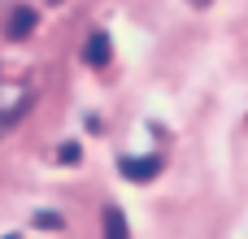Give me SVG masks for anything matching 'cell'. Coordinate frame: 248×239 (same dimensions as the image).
<instances>
[{
  "instance_id": "7a4b0ae2",
  "label": "cell",
  "mask_w": 248,
  "mask_h": 239,
  "mask_svg": "<svg viewBox=\"0 0 248 239\" xmlns=\"http://www.w3.org/2000/svg\"><path fill=\"white\" fill-rule=\"evenodd\" d=\"M100 239H131L126 213L118 205H105V213H100Z\"/></svg>"
},
{
  "instance_id": "52a82bcc",
  "label": "cell",
  "mask_w": 248,
  "mask_h": 239,
  "mask_svg": "<svg viewBox=\"0 0 248 239\" xmlns=\"http://www.w3.org/2000/svg\"><path fill=\"white\" fill-rule=\"evenodd\" d=\"M192 4H209V0H192Z\"/></svg>"
},
{
  "instance_id": "3957f363",
  "label": "cell",
  "mask_w": 248,
  "mask_h": 239,
  "mask_svg": "<svg viewBox=\"0 0 248 239\" xmlns=\"http://www.w3.org/2000/svg\"><path fill=\"white\" fill-rule=\"evenodd\" d=\"M35 22H39V17H35L31 4H13V9H9V39H26V35L35 30Z\"/></svg>"
},
{
  "instance_id": "277c9868",
  "label": "cell",
  "mask_w": 248,
  "mask_h": 239,
  "mask_svg": "<svg viewBox=\"0 0 248 239\" xmlns=\"http://www.w3.org/2000/svg\"><path fill=\"white\" fill-rule=\"evenodd\" d=\"M83 57H87V65H105V61L113 57V44H109V35H105V30H92V35H87V48H83Z\"/></svg>"
},
{
  "instance_id": "8992f818",
  "label": "cell",
  "mask_w": 248,
  "mask_h": 239,
  "mask_svg": "<svg viewBox=\"0 0 248 239\" xmlns=\"http://www.w3.org/2000/svg\"><path fill=\"white\" fill-rule=\"evenodd\" d=\"M57 157H61V161H70V165H74V161H78V144H61V148H57Z\"/></svg>"
},
{
  "instance_id": "ba28073f",
  "label": "cell",
  "mask_w": 248,
  "mask_h": 239,
  "mask_svg": "<svg viewBox=\"0 0 248 239\" xmlns=\"http://www.w3.org/2000/svg\"><path fill=\"white\" fill-rule=\"evenodd\" d=\"M48 4H61V0H48Z\"/></svg>"
},
{
  "instance_id": "5b68a950",
  "label": "cell",
  "mask_w": 248,
  "mask_h": 239,
  "mask_svg": "<svg viewBox=\"0 0 248 239\" xmlns=\"http://www.w3.org/2000/svg\"><path fill=\"white\" fill-rule=\"evenodd\" d=\"M35 226H44V231H57V226H61V218H57V213H35Z\"/></svg>"
},
{
  "instance_id": "6da1fadb",
  "label": "cell",
  "mask_w": 248,
  "mask_h": 239,
  "mask_svg": "<svg viewBox=\"0 0 248 239\" xmlns=\"http://www.w3.org/2000/svg\"><path fill=\"white\" fill-rule=\"evenodd\" d=\"M161 165H166V157L161 152H148V157H122V179H131V183H153L157 174H161Z\"/></svg>"
},
{
  "instance_id": "9c48e42d",
  "label": "cell",
  "mask_w": 248,
  "mask_h": 239,
  "mask_svg": "<svg viewBox=\"0 0 248 239\" xmlns=\"http://www.w3.org/2000/svg\"><path fill=\"white\" fill-rule=\"evenodd\" d=\"M9 239H17V235H9Z\"/></svg>"
}]
</instances>
